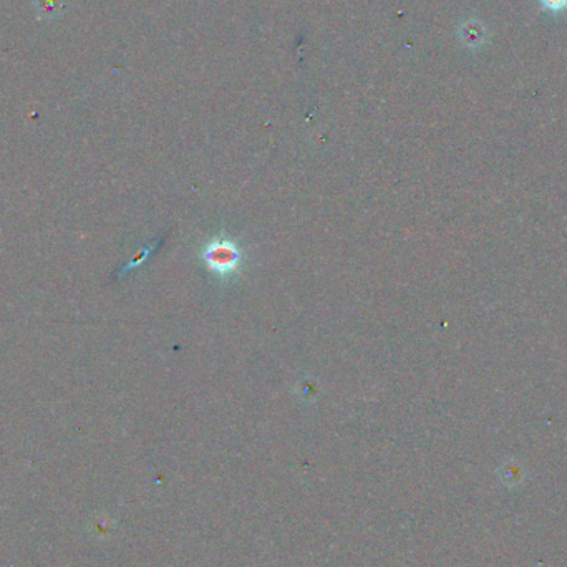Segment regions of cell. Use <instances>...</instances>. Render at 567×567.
<instances>
[{"mask_svg": "<svg viewBox=\"0 0 567 567\" xmlns=\"http://www.w3.org/2000/svg\"><path fill=\"white\" fill-rule=\"evenodd\" d=\"M201 259L209 272L221 281L232 279L241 272L242 251L231 237L216 236L203 247Z\"/></svg>", "mask_w": 567, "mask_h": 567, "instance_id": "6da1fadb", "label": "cell"}, {"mask_svg": "<svg viewBox=\"0 0 567 567\" xmlns=\"http://www.w3.org/2000/svg\"><path fill=\"white\" fill-rule=\"evenodd\" d=\"M37 16L43 21H52L62 13L63 0H37Z\"/></svg>", "mask_w": 567, "mask_h": 567, "instance_id": "7a4b0ae2", "label": "cell"}]
</instances>
